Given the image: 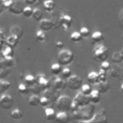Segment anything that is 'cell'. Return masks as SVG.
Instances as JSON below:
<instances>
[{"label": "cell", "instance_id": "cell-43", "mask_svg": "<svg viewBox=\"0 0 123 123\" xmlns=\"http://www.w3.org/2000/svg\"><path fill=\"white\" fill-rule=\"evenodd\" d=\"M79 33L81 34V36L83 37H87L88 36H89V30H88V28H86V27H82L80 30H79Z\"/></svg>", "mask_w": 123, "mask_h": 123}, {"label": "cell", "instance_id": "cell-19", "mask_svg": "<svg viewBox=\"0 0 123 123\" xmlns=\"http://www.w3.org/2000/svg\"><path fill=\"white\" fill-rule=\"evenodd\" d=\"M89 100L91 104H94V105L98 104L101 100V93L97 89H93L89 94Z\"/></svg>", "mask_w": 123, "mask_h": 123}, {"label": "cell", "instance_id": "cell-15", "mask_svg": "<svg viewBox=\"0 0 123 123\" xmlns=\"http://www.w3.org/2000/svg\"><path fill=\"white\" fill-rule=\"evenodd\" d=\"M90 123H108V117L104 111H98L95 113Z\"/></svg>", "mask_w": 123, "mask_h": 123}, {"label": "cell", "instance_id": "cell-34", "mask_svg": "<svg viewBox=\"0 0 123 123\" xmlns=\"http://www.w3.org/2000/svg\"><path fill=\"white\" fill-rule=\"evenodd\" d=\"M2 62L4 67H8V68H11L15 64V61L13 58H3Z\"/></svg>", "mask_w": 123, "mask_h": 123}, {"label": "cell", "instance_id": "cell-12", "mask_svg": "<svg viewBox=\"0 0 123 123\" xmlns=\"http://www.w3.org/2000/svg\"><path fill=\"white\" fill-rule=\"evenodd\" d=\"M51 86H52L55 89H57V90H59V91L62 90V89H63V88H65V87L67 86L66 81H65L64 79L61 78V77L55 78V79L53 80V82L51 83Z\"/></svg>", "mask_w": 123, "mask_h": 123}, {"label": "cell", "instance_id": "cell-45", "mask_svg": "<svg viewBox=\"0 0 123 123\" xmlns=\"http://www.w3.org/2000/svg\"><path fill=\"white\" fill-rule=\"evenodd\" d=\"M49 104H50V102H49V100H48L45 96L40 97V104H39L40 106H42V107H44V108H47Z\"/></svg>", "mask_w": 123, "mask_h": 123}, {"label": "cell", "instance_id": "cell-25", "mask_svg": "<svg viewBox=\"0 0 123 123\" xmlns=\"http://www.w3.org/2000/svg\"><path fill=\"white\" fill-rule=\"evenodd\" d=\"M28 104L31 107H37V106H39V104H40V97L38 95H37V94H33L29 98Z\"/></svg>", "mask_w": 123, "mask_h": 123}, {"label": "cell", "instance_id": "cell-7", "mask_svg": "<svg viewBox=\"0 0 123 123\" xmlns=\"http://www.w3.org/2000/svg\"><path fill=\"white\" fill-rule=\"evenodd\" d=\"M73 103L75 105H77L79 108L80 107H84V106H86L88 104H90V100H89V96H86V95H84L83 93L81 92H78L74 99H73Z\"/></svg>", "mask_w": 123, "mask_h": 123}, {"label": "cell", "instance_id": "cell-20", "mask_svg": "<svg viewBox=\"0 0 123 123\" xmlns=\"http://www.w3.org/2000/svg\"><path fill=\"white\" fill-rule=\"evenodd\" d=\"M1 54H2L3 58H13L14 51H13V48L5 44L3 46V48L1 49Z\"/></svg>", "mask_w": 123, "mask_h": 123}, {"label": "cell", "instance_id": "cell-10", "mask_svg": "<svg viewBox=\"0 0 123 123\" xmlns=\"http://www.w3.org/2000/svg\"><path fill=\"white\" fill-rule=\"evenodd\" d=\"M73 19L69 14L62 13L61 19H60V27H62L64 30H68L72 25Z\"/></svg>", "mask_w": 123, "mask_h": 123}, {"label": "cell", "instance_id": "cell-40", "mask_svg": "<svg viewBox=\"0 0 123 123\" xmlns=\"http://www.w3.org/2000/svg\"><path fill=\"white\" fill-rule=\"evenodd\" d=\"M70 39L73 42H80L83 39V37L81 36V34L79 32H73L70 35Z\"/></svg>", "mask_w": 123, "mask_h": 123}, {"label": "cell", "instance_id": "cell-17", "mask_svg": "<svg viewBox=\"0 0 123 123\" xmlns=\"http://www.w3.org/2000/svg\"><path fill=\"white\" fill-rule=\"evenodd\" d=\"M18 43H19V38L16 37L15 36H12V35H10L5 39V44L10 46V47H12V48L16 47L18 45Z\"/></svg>", "mask_w": 123, "mask_h": 123}, {"label": "cell", "instance_id": "cell-14", "mask_svg": "<svg viewBox=\"0 0 123 123\" xmlns=\"http://www.w3.org/2000/svg\"><path fill=\"white\" fill-rule=\"evenodd\" d=\"M52 28H54V22L51 19H47V18H42L39 21V29L46 32V31H50Z\"/></svg>", "mask_w": 123, "mask_h": 123}, {"label": "cell", "instance_id": "cell-38", "mask_svg": "<svg viewBox=\"0 0 123 123\" xmlns=\"http://www.w3.org/2000/svg\"><path fill=\"white\" fill-rule=\"evenodd\" d=\"M32 17L36 20V21H40L42 19V11L40 9H34V12H33V15Z\"/></svg>", "mask_w": 123, "mask_h": 123}, {"label": "cell", "instance_id": "cell-30", "mask_svg": "<svg viewBox=\"0 0 123 123\" xmlns=\"http://www.w3.org/2000/svg\"><path fill=\"white\" fill-rule=\"evenodd\" d=\"M17 89H18V92L21 95H27L30 92V88L25 83H20L17 86Z\"/></svg>", "mask_w": 123, "mask_h": 123}, {"label": "cell", "instance_id": "cell-27", "mask_svg": "<svg viewBox=\"0 0 123 123\" xmlns=\"http://www.w3.org/2000/svg\"><path fill=\"white\" fill-rule=\"evenodd\" d=\"M55 2L54 0H44L43 2V9L46 11V12H53L54 9H55Z\"/></svg>", "mask_w": 123, "mask_h": 123}, {"label": "cell", "instance_id": "cell-13", "mask_svg": "<svg viewBox=\"0 0 123 123\" xmlns=\"http://www.w3.org/2000/svg\"><path fill=\"white\" fill-rule=\"evenodd\" d=\"M110 73H111V76L114 79H123V68L120 67L119 65H113L111 67L110 69Z\"/></svg>", "mask_w": 123, "mask_h": 123}, {"label": "cell", "instance_id": "cell-11", "mask_svg": "<svg viewBox=\"0 0 123 123\" xmlns=\"http://www.w3.org/2000/svg\"><path fill=\"white\" fill-rule=\"evenodd\" d=\"M71 120V115L67 111H59L57 113L54 123H69Z\"/></svg>", "mask_w": 123, "mask_h": 123}, {"label": "cell", "instance_id": "cell-28", "mask_svg": "<svg viewBox=\"0 0 123 123\" xmlns=\"http://www.w3.org/2000/svg\"><path fill=\"white\" fill-rule=\"evenodd\" d=\"M11 83L6 81V80H0V94H4V92H6L7 90H9L11 88Z\"/></svg>", "mask_w": 123, "mask_h": 123}, {"label": "cell", "instance_id": "cell-16", "mask_svg": "<svg viewBox=\"0 0 123 123\" xmlns=\"http://www.w3.org/2000/svg\"><path fill=\"white\" fill-rule=\"evenodd\" d=\"M37 83L43 88V90H45V89L49 88L50 86H51V82L48 79H46L43 75H37Z\"/></svg>", "mask_w": 123, "mask_h": 123}, {"label": "cell", "instance_id": "cell-21", "mask_svg": "<svg viewBox=\"0 0 123 123\" xmlns=\"http://www.w3.org/2000/svg\"><path fill=\"white\" fill-rule=\"evenodd\" d=\"M104 40V35L100 31H96L91 35V41L93 44H99Z\"/></svg>", "mask_w": 123, "mask_h": 123}, {"label": "cell", "instance_id": "cell-31", "mask_svg": "<svg viewBox=\"0 0 123 123\" xmlns=\"http://www.w3.org/2000/svg\"><path fill=\"white\" fill-rule=\"evenodd\" d=\"M35 37H36V40L38 41V42H44L46 40V34L44 31L42 30H38L37 31L36 35H35Z\"/></svg>", "mask_w": 123, "mask_h": 123}, {"label": "cell", "instance_id": "cell-44", "mask_svg": "<svg viewBox=\"0 0 123 123\" xmlns=\"http://www.w3.org/2000/svg\"><path fill=\"white\" fill-rule=\"evenodd\" d=\"M111 63L109 62H101V69L102 70H105V71H110V69H111Z\"/></svg>", "mask_w": 123, "mask_h": 123}, {"label": "cell", "instance_id": "cell-2", "mask_svg": "<svg viewBox=\"0 0 123 123\" xmlns=\"http://www.w3.org/2000/svg\"><path fill=\"white\" fill-rule=\"evenodd\" d=\"M58 63H60L62 66H67L70 63H72L74 60V54L69 49H62L57 56Z\"/></svg>", "mask_w": 123, "mask_h": 123}, {"label": "cell", "instance_id": "cell-5", "mask_svg": "<svg viewBox=\"0 0 123 123\" xmlns=\"http://www.w3.org/2000/svg\"><path fill=\"white\" fill-rule=\"evenodd\" d=\"M66 85L67 87L70 88L71 90H80L84 84H83V80L79 76L72 75L66 80Z\"/></svg>", "mask_w": 123, "mask_h": 123}, {"label": "cell", "instance_id": "cell-41", "mask_svg": "<svg viewBox=\"0 0 123 123\" xmlns=\"http://www.w3.org/2000/svg\"><path fill=\"white\" fill-rule=\"evenodd\" d=\"M10 73H11V69L10 68H8V67L1 68L0 69V79H3L4 80V78H6Z\"/></svg>", "mask_w": 123, "mask_h": 123}, {"label": "cell", "instance_id": "cell-26", "mask_svg": "<svg viewBox=\"0 0 123 123\" xmlns=\"http://www.w3.org/2000/svg\"><path fill=\"white\" fill-rule=\"evenodd\" d=\"M62 66L60 64V63H53L52 65H51V67H50V70H51V73L53 74V75H55V76H59V75H61V72H62Z\"/></svg>", "mask_w": 123, "mask_h": 123}, {"label": "cell", "instance_id": "cell-1", "mask_svg": "<svg viewBox=\"0 0 123 123\" xmlns=\"http://www.w3.org/2000/svg\"><path fill=\"white\" fill-rule=\"evenodd\" d=\"M71 119L82 121V122H91L95 115V105L94 104H88L84 107H80L78 110L70 111Z\"/></svg>", "mask_w": 123, "mask_h": 123}, {"label": "cell", "instance_id": "cell-3", "mask_svg": "<svg viewBox=\"0 0 123 123\" xmlns=\"http://www.w3.org/2000/svg\"><path fill=\"white\" fill-rule=\"evenodd\" d=\"M73 105V100L67 95H61L56 102V106L60 111L69 112Z\"/></svg>", "mask_w": 123, "mask_h": 123}, {"label": "cell", "instance_id": "cell-4", "mask_svg": "<svg viewBox=\"0 0 123 123\" xmlns=\"http://www.w3.org/2000/svg\"><path fill=\"white\" fill-rule=\"evenodd\" d=\"M93 57L98 62H106L109 58V49L103 44H97L93 50Z\"/></svg>", "mask_w": 123, "mask_h": 123}, {"label": "cell", "instance_id": "cell-9", "mask_svg": "<svg viewBox=\"0 0 123 123\" xmlns=\"http://www.w3.org/2000/svg\"><path fill=\"white\" fill-rule=\"evenodd\" d=\"M24 7L25 6L23 5V3H22L21 0H14L13 3L10 6V8L8 10L12 13H13V14H20V13H22Z\"/></svg>", "mask_w": 123, "mask_h": 123}, {"label": "cell", "instance_id": "cell-29", "mask_svg": "<svg viewBox=\"0 0 123 123\" xmlns=\"http://www.w3.org/2000/svg\"><path fill=\"white\" fill-rule=\"evenodd\" d=\"M111 62L115 64H118L123 62V54L121 52H114L111 56Z\"/></svg>", "mask_w": 123, "mask_h": 123}, {"label": "cell", "instance_id": "cell-18", "mask_svg": "<svg viewBox=\"0 0 123 123\" xmlns=\"http://www.w3.org/2000/svg\"><path fill=\"white\" fill-rule=\"evenodd\" d=\"M56 116H57V112L53 109H51V108H45L44 109V117L47 121L54 122L56 119Z\"/></svg>", "mask_w": 123, "mask_h": 123}, {"label": "cell", "instance_id": "cell-42", "mask_svg": "<svg viewBox=\"0 0 123 123\" xmlns=\"http://www.w3.org/2000/svg\"><path fill=\"white\" fill-rule=\"evenodd\" d=\"M98 75H99V82H107V71L100 69Z\"/></svg>", "mask_w": 123, "mask_h": 123}, {"label": "cell", "instance_id": "cell-36", "mask_svg": "<svg viewBox=\"0 0 123 123\" xmlns=\"http://www.w3.org/2000/svg\"><path fill=\"white\" fill-rule=\"evenodd\" d=\"M93 89L91 88V86L89 84H84L80 89V92L83 93L84 95H86V96H89V94L91 93Z\"/></svg>", "mask_w": 123, "mask_h": 123}, {"label": "cell", "instance_id": "cell-50", "mask_svg": "<svg viewBox=\"0 0 123 123\" xmlns=\"http://www.w3.org/2000/svg\"><path fill=\"white\" fill-rule=\"evenodd\" d=\"M4 67V65H3V62H2V60H0V69L1 68H3Z\"/></svg>", "mask_w": 123, "mask_h": 123}, {"label": "cell", "instance_id": "cell-22", "mask_svg": "<svg viewBox=\"0 0 123 123\" xmlns=\"http://www.w3.org/2000/svg\"><path fill=\"white\" fill-rule=\"evenodd\" d=\"M10 33H11V35L15 36L16 37H18L20 39L22 37V36H23V29H22V27H20L18 25H14V26H12L11 28Z\"/></svg>", "mask_w": 123, "mask_h": 123}, {"label": "cell", "instance_id": "cell-37", "mask_svg": "<svg viewBox=\"0 0 123 123\" xmlns=\"http://www.w3.org/2000/svg\"><path fill=\"white\" fill-rule=\"evenodd\" d=\"M73 74H72V71L70 70V68H68V67H66V66H64L63 68H62V72H61V78H62V79H64V80H67L69 77H71Z\"/></svg>", "mask_w": 123, "mask_h": 123}, {"label": "cell", "instance_id": "cell-46", "mask_svg": "<svg viewBox=\"0 0 123 123\" xmlns=\"http://www.w3.org/2000/svg\"><path fill=\"white\" fill-rule=\"evenodd\" d=\"M24 2L27 4V6H31V7H33V6H37V5L40 3L39 0H24Z\"/></svg>", "mask_w": 123, "mask_h": 123}, {"label": "cell", "instance_id": "cell-39", "mask_svg": "<svg viewBox=\"0 0 123 123\" xmlns=\"http://www.w3.org/2000/svg\"><path fill=\"white\" fill-rule=\"evenodd\" d=\"M33 12H34V9L33 7L31 6H25L24 9H23V12H22V14L25 16V17H31L33 15Z\"/></svg>", "mask_w": 123, "mask_h": 123}, {"label": "cell", "instance_id": "cell-33", "mask_svg": "<svg viewBox=\"0 0 123 123\" xmlns=\"http://www.w3.org/2000/svg\"><path fill=\"white\" fill-rule=\"evenodd\" d=\"M24 83L28 86H31L33 85H35L37 83V77L33 76V75H26L24 77Z\"/></svg>", "mask_w": 123, "mask_h": 123}, {"label": "cell", "instance_id": "cell-23", "mask_svg": "<svg viewBox=\"0 0 123 123\" xmlns=\"http://www.w3.org/2000/svg\"><path fill=\"white\" fill-rule=\"evenodd\" d=\"M87 81H88V84L97 85L99 83V75H98V72H95V71L89 72L87 74Z\"/></svg>", "mask_w": 123, "mask_h": 123}, {"label": "cell", "instance_id": "cell-32", "mask_svg": "<svg viewBox=\"0 0 123 123\" xmlns=\"http://www.w3.org/2000/svg\"><path fill=\"white\" fill-rule=\"evenodd\" d=\"M11 117L12 119H14V120H19V119H21L23 117V112L19 109H14L11 112Z\"/></svg>", "mask_w": 123, "mask_h": 123}, {"label": "cell", "instance_id": "cell-48", "mask_svg": "<svg viewBox=\"0 0 123 123\" xmlns=\"http://www.w3.org/2000/svg\"><path fill=\"white\" fill-rule=\"evenodd\" d=\"M55 45H56V47H57V48H59V49H62V46H63V43H62V41L58 40V41H56Z\"/></svg>", "mask_w": 123, "mask_h": 123}, {"label": "cell", "instance_id": "cell-35", "mask_svg": "<svg viewBox=\"0 0 123 123\" xmlns=\"http://www.w3.org/2000/svg\"><path fill=\"white\" fill-rule=\"evenodd\" d=\"M29 88H30V92H33L34 94H37V95H38L39 93H41V92H43L44 90H43V88L37 84V83H36L35 85H33V86H29Z\"/></svg>", "mask_w": 123, "mask_h": 123}, {"label": "cell", "instance_id": "cell-6", "mask_svg": "<svg viewBox=\"0 0 123 123\" xmlns=\"http://www.w3.org/2000/svg\"><path fill=\"white\" fill-rule=\"evenodd\" d=\"M14 104V100L13 98L9 95V94H2L0 96V107L3 109V110H10L12 108Z\"/></svg>", "mask_w": 123, "mask_h": 123}, {"label": "cell", "instance_id": "cell-49", "mask_svg": "<svg viewBox=\"0 0 123 123\" xmlns=\"http://www.w3.org/2000/svg\"><path fill=\"white\" fill-rule=\"evenodd\" d=\"M5 9H6V8H5V6L3 5V3H2V2H0V14L5 11Z\"/></svg>", "mask_w": 123, "mask_h": 123}, {"label": "cell", "instance_id": "cell-47", "mask_svg": "<svg viewBox=\"0 0 123 123\" xmlns=\"http://www.w3.org/2000/svg\"><path fill=\"white\" fill-rule=\"evenodd\" d=\"M117 22L119 24V26L123 29V10H121L118 13V16H117Z\"/></svg>", "mask_w": 123, "mask_h": 123}, {"label": "cell", "instance_id": "cell-8", "mask_svg": "<svg viewBox=\"0 0 123 123\" xmlns=\"http://www.w3.org/2000/svg\"><path fill=\"white\" fill-rule=\"evenodd\" d=\"M43 92H44V96L49 100V102H50V103L57 102V100H58V99H59V97L61 96V95H60L59 90L55 89L53 86H50L49 88L45 89Z\"/></svg>", "mask_w": 123, "mask_h": 123}, {"label": "cell", "instance_id": "cell-24", "mask_svg": "<svg viewBox=\"0 0 123 123\" xmlns=\"http://www.w3.org/2000/svg\"><path fill=\"white\" fill-rule=\"evenodd\" d=\"M97 90L101 93V94H105L106 92H108V90L110 89V85L108 82H99L97 85Z\"/></svg>", "mask_w": 123, "mask_h": 123}, {"label": "cell", "instance_id": "cell-51", "mask_svg": "<svg viewBox=\"0 0 123 123\" xmlns=\"http://www.w3.org/2000/svg\"><path fill=\"white\" fill-rule=\"evenodd\" d=\"M120 91L122 92V94H123V84L120 86Z\"/></svg>", "mask_w": 123, "mask_h": 123}]
</instances>
